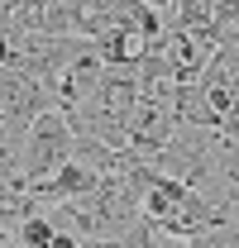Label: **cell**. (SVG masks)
Segmentation results:
<instances>
[{"mask_svg": "<svg viewBox=\"0 0 239 248\" xmlns=\"http://www.w3.org/2000/svg\"><path fill=\"white\" fill-rule=\"evenodd\" d=\"M72 153H77V129H72V120L62 110L34 115L29 129L19 134V182H24V191L43 186L58 167H67Z\"/></svg>", "mask_w": 239, "mask_h": 248, "instance_id": "1", "label": "cell"}, {"mask_svg": "<svg viewBox=\"0 0 239 248\" xmlns=\"http://www.w3.org/2000/svg\"><path fill=\"white\" fill-rule=\"evenodd\" d=\"M15 234H19V244H24V248H53V239H58V224H53L48 215H24Z\"/></svg>", "mask_w": 239, "mask_h": 248, "instance_id": "2", "label": "cell"}, {"mask_svg": "<svg viewBox=\"0 0 239 248\" xmlns=\"http://www.w3.org/2000/svg\"><path fill=\"white\" fill-rule=\"evenodd\" d=\"M144 5H149V10H158V15H172V10H177V0H144Z\"/></svg>", "mask_w": 239, "mask_h": 248, "instance_id": "3", "label": "cell"}, {"mask_svg": "<svg viewBox=\"0 0 239 248\" xmlns=\"http://www.w3.org/2000/svg\"><path fill=\"white\" fill-rule=\"evenodd\" d=\"M235 48H239V33H235Z\"/></svg>", "mask_w": 239, "mask_h": 248, "instance_id": "4", "label": "cell"}]
</instances>
